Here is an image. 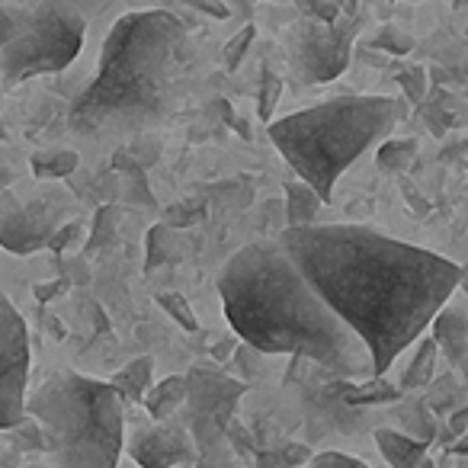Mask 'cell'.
Segmentation results:
<instances>
[{"mask_svg": "<svg viewBox=\"0 0 468 468\" xmlns=\"http://www.w3.org/2000/svg\"><path fill=\"white\" fill-rule=\"evenodd\" d=\"M280 90H282V80L276 78V74L263 71V90H261V116H270L276 106V100H280Z\"/></svg>", "mask_w": 468, "mask_h": 468, "instance_id": "484cf974", "label": "cell"}, {"mask_svg": "<svg viewBox=\"0 0 468 468\" xmlns=\"http://www.w3.org/2000/svg\"><path fill=\"white\" fill-rule=\"evenodd\" d=\"M321 206V196L305 180L286 186V225H312Z\"/></svg>", "mask_w": 468, "mask_h": 468, "instance_id": "2e32d148", "label": "cell"}, {"mask_svg": "<svg viewBox=\"0 0 468 468\" xmlns=\"http://www.w3.org/2000/svg\"><path fill=\"white\" fill-rule=\"evenodd\" d=\"M344 398H346L350 404H363V401H366V404H369V401H395L398 391L391 388V385H385V382H382V376H369V378H366L363 388H350Z\"/></svg>", "mask_w": 468, "mask_h": 468, "instance_id": "7402d4cb", "label": "cell"}, {"mask_svg": "<svg viewBox=\"0 0 468 468\" xmlns=\"http://www.w3.org/2000/svg\"><path fill=\"white\" fill-rule=\"evenodd\" d=\"M417 157V142H410V138H388V142H382V148H378V167L388 170V174H401V170L410 167V161Z\"/></svg>", "mask_w": 468, "mask_h": 468, "instance_id": "ffe728a7", "label": "cell"}, {"mask_svg": "<svg viewBox=\"0 0 468 468\" xmlns=\"http://www.w3.org/2000/svg\"><path fill=\"white\" fill-rule=\"evenodd\" d=\"M157 305H161L180 327H186V331H199V321H196L193 308H189L186 299H180L176 292H161L157 295Z\"/></svg>", "mask_w": 468, "mask_h": 468, "instance_id": "603a6c76", "label": "cell"}, {"mask_svg": "<svg viewBox=\"0 0 468 468\" xmlns=\"http://www.w3.org/2000/svg\"><path fill=\"white\" fill-rule=\"evenodd\" d=\"M87 23L74 7L48 0L36 16L0 46V84L16 87L39 74L65 71L84 46Z\"/></svg>", "mask_w": 468, "mask_h": 468, "instance_id": "8992f818", "label": "cell"}, {"mask_svg": "<svg viewBox=\"0 0 468 468\" xmlns=\"http://www.w3.org/2000/svg\"><path fill=\"white\" fill-rule=\"evenodd\" d=\"M189 4H199V10H208V14H215V16L228 14V10L221 7V0H189Z\"/></svg>", "mask_w": 468, "mask_h": 468, "instance_id": "e575fe53", "label": "cell"}, {"mask_svg": "<svg viewBox=\"0 0 468 468\" xmlns=\"http://www.w3.org/2000/svg\"><path fill=\"white\" fill-rule=\"evenodd\" d=\"M151 376H154V359H151V356H138V359H132L129 366H122V369L112 376L110 385L119 391V398L142 401V395L148 391V385H151Z\"/></svg>", "mask_w": 468, "mask_h": 468, "instance_id": "9a60e30c", "label": "cell"}, {"mask_svg": "<svg viewBox=\"0 0 468 468\" xmlns=\"http://www.w3.org/2000/svg\"><path fill=\"white\" fill-rule=\"evenodd\" d=\"M4 138H7V132H4V122H0V142H4Z\"/></svg>", "mask_w": 468, "mask_h": 468, "instance_id": "8d00e7d4", "label": "cell"}, {"mask_svg": "<svg viewBox=\"0 0 468 468\" xmlns=\"http://www.w3.org/2000/svg\"><path fill=\"white\" fill-rule=\"evenodd\" d=\"M80 238H84V225H80V221H61V225L55 228L48 248H55V250H71V248H78V244H84Z\"/></svg>", "mask_w": 468, "mask_h": 468, "instance_id": "cb8c5ba5", "label": "cell"}, {"mask_svg": "<svg viewBox=\"0 0 468 468\" xmlns=\"http://www.w3.org/2000/svg\"><path fill=\"white\" fill-rule=\"evenodd\" d=\"M308 449L295 446V449H280V452H261L257 455V462L261 465H270V462H289V465H299V462H308Z\"/></svg>", "mask_w": 468, "mask_h": 468, "instance_id": "4316f807", "label": "cell"}, {"mask_svg": "<svg viewBox=\"0 0 468 468\" xmlns=\"http://www.w3.org/2000/svg\"><path fill=\"white\" fill-rule=\"evenodd\" d=\"M16 29H20V23H16L10 14H4V10H0V46H4V42H7Z\"/></svg>", "mask_w": 468, "mask_h": 468, "instance_id": "d6a6232c", "label": "cell"}, {"mask_svg": "<svg viewBox=\"0 0 468 468\" xmlns=\"http://www.w3.org/2000/svg\"><path fill=\"white\" fill-rule=\"evenodd\" d=\"M404 80H408L404 87H408L410 100H420V97H423V71H420V68H414V71H410Z\"/></svg>", "mask_w": 468, "mask_h": 468, "instance_id": "1f68e13d", "label": "cell"}, {"mask_svg": "<svg viewBox=\"0 0 468 468\" xmlns=\"http://www.w3.org/2000/svg\"><path fill=\"white\" fill-rule=\"evenodd\" d=\"M65 286H68L65 280H58V282H48V286H39V289H36V295H39V302H48V299H52V295L65 292Z\"/></svg>", "mask_w": 468, "mask_h": 468, "instance_id": "836d02e7", "label": "cell"}, {"mask_svg": "<svg viewBox=\"0 0 468 468\" xmlns=\"http://www.w3.org/2000/svg\"><path fill=\"white\" fill-rule=\"evenodd\" d=\"M129 455L144 468H167V465H199V452H196L193 440H189L186 427L170 423L167 417L157 420L154 427H144L132 436Z\"/></svg>", "mask_w": 468, "mask_h": 468, "instance_id": "8fae6325", "label": "cell"}, {"mask_svg": "<svg viewBox=\"0 0 468 468\" xmlns=\"http://www.w3.org/2000/svg\"><path fill=\"white\" fill-rule=\"evenodd\" d=\"M308 462H312V465H363V462L353 459V455H346V452H321V455H308Z\"/></svg>", "mask_w": 468, "mask_h": 468, "instance_id": "f1b7e54d", "label": "cell"}, {"mask_svg": "<svg viewBox=\"0 0 468 468\" xmlns=\"http://www.w3.org/2000/svg\"><path fill=\"white\" fill-rule=\"evenodd\" d=\"M420 346H417L414 359H410L408 372H404V388H423V385L433 378V363H436V344L433 337H417Z\"/></svg>", "mask_w": 468, "mask_h": 468, "instance_id": "d6986e66", "label": "cell"}, {"mask_svg": "<svg viewBox=\"0 0 468 468\" xmlns=\"http://www.w3.org/2000/svg\"><path fill=\"white\" fill-rule=\"evenodd\" d=\"M183 254V244L180 238H176V228L170 225H154L148 231V273L157 267H164V263H174L176 257Z\"/></svg>", "mask_w": 468, "mask_h": 468, "instance_id": "ac0fdd59", "label": "cell"}, {"mask_svg": "<svg viewBox=\"0 0 468 468\" xmlns=\"http://www.w3.org/2000/svg\"><path fill=\"white\" fill-rule=\"evenodd\" d=\"M10 183H14V164H10V151L0 142V193H7Z\"/></svg>", "mask_w": 468, "mask_h": 468, "instance_id": "f546056e", "label": "cell"}, {"mask_svg": "<svg viewBox=\"0 0 468 468\" xmlns=\"http://www.w3.org/2000/svg\"><path fill=\"white\" fill-rule=\"evenodd\" d=\"M142 401H144V410H148L154 420L174 417L176 410H183V401H186V376H167L157 385H148Z\"/></svg>", "mask_w": 468, "mask_h": 468, "instance_id": "5bb4252c", "label": "cell"}, {"mask_svg": "<svg viewBox=\"0 0 468 468\" xmlns=\"http://www.w3.org/2000/svg\"><path fill=\"white\" fill-rule=\"evenodd\" d=\"M23 410L39 423L55 465L112 468L122 455V398L110 382L58 372L23 398Z\"/></svg>", "mask_w": 468, "mask_h": 468, "instance_id": "5b68a950", "label": "cell"}, {"mask_svg": "<svg viewBox=\"0 0 468 468\" xmlns=\"http://www.w3.org/2000/svg\"><path fill=\"white\" fill-rule=\"evenodd\" d=\"M254 39V29H241V39H231L228 42V48H225V61H228V68H234L238 61H241V55H244V48H248V42Z\"/></svg>", "mask_w": 468, "mask_h": 468, "instance_id": "83f0119b", "label": "cell"}, {"mask_svg": "<svg viewBox=\"0 0 468 468\" xmlns=\"http://www.w3.org/2000/svg\"><path fill=\"white\" fill-rule=\"evenodd\" d=\"M27 378H29L27 321L0 295V430H14L27 417V410H23Z\"/></svg>", "mask_w": 468, "mask_h": 468, "instance_id": "ba28073f", "label": "cell"}, {"mask_svg": "<svg viewBox=\"0 0 468 468\" xmlns=\"http://www.w3.org/2000/svg\"><path fill=\"white\" fill-rule=\"evenodd\" d=\"M244 395V382L225 376L215 369H193L186 376V417H206V420L218 423L225 430V423L234 417L238 401Z\"/></svg>", "mask_w": 468, "mask_h": 468, "instance_id": "30bf717a", "label": "cell"}, {"mask_svg": "<svg viewBox=\"0 0 468 468\" xmlns=\"http://www.w3.org/2000/svg\"><path fill=\"white\" fill-rule=\"evenodd\" d=\"M465 417H468V410H455V414H452V423H449V430H452L455 436L465 433Z\"/></svg>", "mask_w": 468, "mask_h": 468, "instance_id": "d590c367", "label": "cell"}, {"mask_svg": "<svg viewBox=\"0 0 468 468\" xmlns=\"http://www.w3.org/2000/svg\"><path fill=\"white\" fill-rule=\"evenodd\" d=\"M404 110L391 97H334L267 125L286 164L331 202L340 174L378 138L391 135Z\"/></svg>", "mask_w": 468, "mask_h": 468, "instance_id": "277c9868", "label": "cell"}, {"mask_svg": "<svg viewBox=\"0 0 468 468\" xmlns=\"http://www.w3.org/2000/svg\"><path fill=\"white\" fill-rule=\"evenodd\" d=\"M68 218V196L58 189H39L33 199L0 193V248L10 254H36L48 248L55 228Z\"/></svg>", "mask_w": 468, "mask_h": 468, "instance_id": "52a82bcc", "label": "cell"}, {"mask_svg": "<svg viewBox=\"0 0 468 468\" xmlns=\"http://www.w3.org/2000/svg\"><path fill=\"white\" fill-rule=\"evenodd\" d=\"M80 157L71 148H52V151H39V154L29 157V167L39 180H65L78 170Z\"/></svg>", "mask_w": 468, "mask_h": 468, "instance_id": "e0dca14e", "label": "cell"}, {"mask_svg": "<svg viewBox=\"0 0 468 468\" xmlns=\"http://www.w3.org/2000/svg\"><path fill=\"white\" fill-rule=\"evenodd\" d=\"M202 202H180V206H170L167 208V221L164 225L170 228H183V225H193V221L202 218Z\"/></svg>", "mask_w": 468, "mask_h": 468, "instance_id": "d4e9b609", "label": "cell"}, {"mask_svg": "<svg viewBox=\"0 0 468 468\" xmlns=\"http://www.w3.org/2000/svg\"><path fill=\"white\" fill-rule=\"evenodd\" d=\"M346 36L324 23H302L292 33V58L302 80H331L346 68Z\"/></svg>", "mask_w": 468, "mask_h": 468, "instance_id": "9c48e42d", "label": "cell"}, {"mask_svg": "<svg viewBox=\"0 0 468 468\" xmlns=\"http://www.w3.org/2000/svg\"><path fill=\"white\" fill-rule=\"evenodd\" d=\"M376 446H378V452H382V459L395 468L427 465V459H423L427 442L410 440V436L398 433V430H376Z\"/></svg>", "mask_w": 468, "mask_h": 468, "instance_id": "4fadbf2b", "label": "cell"}, {"mask_svg": "<svg viewBox=\"0 0 468 468\" xmlns=\"http://www.w3.org/2000/svg\"><path fill=\"white\" fill-rule=\"evenodd\" d=\"M116 228H119V212L112 206H103L97 215H93L90 241H84V254H93V250L112 244V238H116Z\"/></svg>", "mask_w": 468, "mask_h": 468, "instance_id": "44dd1931", "label": "cell"}, {"mask_svg": "<svg viewBox=\"0 0 468 468\" xmlns=\"http://www.w3.org/2000/svg\"><path fill=\"white\" fill-rule=\"evenodd\" d=\"M430 327H433L436 350H442V356L449 359V366L462 369V366H465V353H468V318H465V308L442 302L440 312L430 318Z\"/></svg>", "mask_w": 468, "mask_h": 468, "instance_id": "7c38bea8", "label": "cell"}, {"mask_svg": "<svg viewBox=\"0 0 468 468\" xmlns=\"http://www.w3.org/2000/svg\"><path fill=\"white\" fill-rule=\"evenodd\" d=\"M276 241L366 344L372 376H385L417 344L462 282L459 263L363 225H286Z\"/></svg>", "mask_w": 468, "mask_h": 468, "instance_id": "6da1fadb", "label": "cell"}, {"mask_svg": "<svg viewBox=\"0 0 468 468\" xmlns=\"http://www.w3.org/2000/svg\"><path fill=\"white\" fill-rule=\"evenodd\" d=\"M183 27L164 10L125 14L110 29L90 87L74 100L78 135H132L161 122L176 84V46Z\"/></svg>", "mask_w": 468, "mask_h": 468, "instance_id": "3957f363", "label": "cell"}, {"mask_svg": "<svg viewBox=\"0 0 468 468\" xmlns=\"http://www.w3.org/2000/svg\"><path fill=\"white\" fill-rule=\"evenodd\" d=\"M231 331L254 350L305 356L340 378H369L366 344L314 292L280 241H254L231 254L218 276Z\"/></svg>", "mask_w": 468, "mask_h": 468, "instance_id": "7a4b0ae2", "label": "cell"}, {"mask_svg": "<svg viewBox=\"0 0 468 468\" xmlns=\"http://www.w3.org/2000/svg\"><path fill=\"white\" fill-rule=\"evenodd\" d=\"M378 46H382V48H391V52L401 55V52H408V48H410V39L395 42V29H385V33L378 36Z\"/></svg>", "mask_w": 468, "mask_h": 468, "instance_id": "4dcf8cb0", "label": "cell"}]
</instances>
